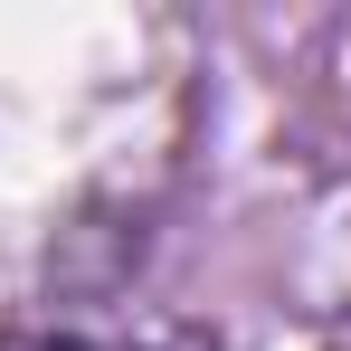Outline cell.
Listing matches in <instances>:
<instances>
[{"mask_svg": "<svg viewBox=\"0 0 351 351\" xmlns=\"http://www.w3.org/2000/svg\"><path fill=\"white\" fill-rule=\"evenodd\" d=\"M0 351H123V342H86V332H19V342Z\"/></svg>", "mask_w": 351, "mask_h": 351, "instance_id": "cell-1", "label": "cell"}]
</instances>
